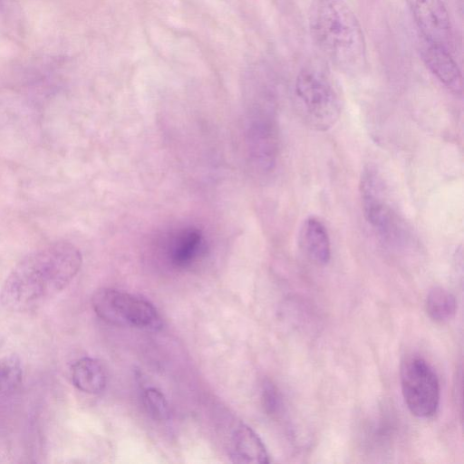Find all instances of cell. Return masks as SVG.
<instances>
[{"instance_id":"1","label":"cell","mask_w":464,"mask_h":464,"mask_svg":"<svg viewBox=\"0 0 464 464\" xmlns=\"http://www.w3.org/2000/svg\"><path fill=\"white\" fill-rule=\"evenodd\" d=\"M82 262L80 250L65 241L27 254L5 280L0 294L2 304L18 313L39 308L70 284Z\"/></svg>"},{"instance_id":"2","label":"cell","mask_w":464,"mask_h":464,"mask_svg":"<svg viewBox=\"0 0 464 464\" xmlns=\"http://www.w3.org/2000/svg\"><path fill=\"white\" fill-rule=\"evenodd\" d=\"M310 36L336 68L355 72L366 63V43L359 20L344 0H311Z\"/></svg>"},{"instance_id":"3","label":"cell","mask_w":464,"mask_h":464,"mask_svg":"<svg viewBox=\"0 0 464 464\" xmlns=\"http://www.w3.org/2000/svg\"><path fill=\"white\" fill-rule=\"evenodd\" d=\"M95 314L103 321L146 331H158L162 326L156 307L148 300L114 288L98 289L92 297Z\"/></svg>"},{"instance_id":"4","label":"cell","mask_w":464,"mask_h":464,"mask_svg":"<svg viewBox=\"0 0 464 464\" xmlns=\"http://www.w3.org/2000/svg\"><path fill=\"white\" fill-rule=\"evenodd\" d=\"M295 95L304 119L312 127L325 130L338 120V95L327 75L321 70L303 68L295 79Z\"/></svg>"},{"instance_id":"5","label":"cell","mask_w":464,"mask_h":464,"mask_svg":"<svg viewBox=\"0 0 464 464\" xmlns=\"http://www.w3.org/2000/svg\"><path fill=\"white\" fill-rule=\"evenodd\" d=\"M401 387L404 402L418 418L433 417L440 405V388L438 375L425 359L406 357L401 365Z\"/></svg>"},{"instance_id":"6","label":"cell","mask_w":464,"mask_h":464,"mask_svg":"<svg viewBox=\"0 0 464 464\" xmlns=\"http://www.w3.org/2000/svg\"><path fill=\"white\" fill-rule=\"evenodd\" d=\"M386 192L379 172L372 167L365 168L360 179V195L365 219L382 238L388 242H399L403 238L404 230L388 201Z\"/></svg>"},{"instance_id":"7","label":"cell","mask_w":464,"mask_h":464,"mask_svg":"<svg viewBox=\"0 0 464 464\" xmlns=\"http://www.w3.org/2000/svg\"><path fill=\"white\" fill-rule=\"evenodd\" d=\"M249 151L261 171L274 169L278 153V134L275 119L267 109L257 108L249 119Z\"/></svg>"},{"instance_id":"8","label":"cell","mask_w":464,"mask_h":464,"mask_svg":"<svg viewBox=\"0 0 464 464\" xmlns=\"http://www.w3.org/2000/svg\"><path fill=\"white\" fill-rule=\"evenodd\" d=\"M420 32L428 42L450 48L452 32L450 19L442 0H406Z\"/></svg>"},{"instance_id":"9","label":"cell","mask_w":464,"mask_h":464,"mask_svg":"<svg viewBox=\"0 0 464 464\" xmlns=\"http://www.w3.org/2000/svg\"><path fill=\"white\" fill-rule=\"evenodd\" d=\"M419 45L421 59L428 70L450 92L460 94L462 74L450 48L421 38Z\"/></svg>"},{"instance_id":"10","label":"cell","mask_w":464,"mask_h":464,"mask_svg":"<svg viewBox=\"0 0 464 464\" xmlns=\"http://www.w3.org/2000/svg\"><path fill=\"white\" fill-rule=\"evenodd\" d=\"M230 455L237 463L267 464L270 457L256 432L248 425L240 423L231 438Z\"/></svg>"},{"instance_id":"11","label":"cell","mask_w":464,"mask_h":464,"mask_svg":"<svg viewBox=\"0 0 464 464\" xmlns=\"http://www.w3.org/2000/svg\"><path fill=\"white\" fill-rule=\"evenodd\" d=\"M300 246L315 265L324 266L331 259V241L324 223L314 217L306 218L300 231Z\"/></svg>"},{"instance_id":"12","label":"cell","mask_w":464,"mask_h":464,"mask_svg":"<svg viewBox=\"0 0 464 464\" xmlns=\"http://www.w3.org/2000/svg\"><path fill=\"white\" fill-rule=\"evenodd\" d=\"M204 250L201 232L193 227L184 228L170 237L168 255L177 267H187L195 262Z\"/></svg>"},{"instance_id":"13","label":"cell","mask_w":464,"mask_h":464,"mask_svg":"<svg viewBox=\"0 0 464 464\" xmlns=\"http://www.w3.org/2000/svg\"><path fill=\"white\" fill-rule=\"evenodd\" d=\"M73 385L81 392L89 394L102 392L107 383V375L102 362L92 357L77 360L71 368Z\"/></svg>"},{"instance_id":"14","label":"cell","mask_w":464,"mask_h":464,"mask_svg":"<svg viewBox=\"0 0 464 464\" xmlns=\"http://www.w3.org/2000/svg\"><path fill=\"white\" fill-rule=\"evenodd\" d=\"M428 316L435 323L444 324L451 320L457 311V302L453 294L440 286L431 288L425 300Z\"/></svg>"},{"instance_id":"15","label":"cell","mask_w":464,"mask_h":464,"mask_svg":"<svg viewBox=\"0 0 464 464\" xmlns=\"http://www.w3.org/2000/svg\"><path fill=\"white\" fill-rule=\"evenodd\" d=\"M23 371L20 361L15 356L0 359V395L14 392L22 382Z\"/></svg>"},{"instance_id":"16","label":"cell","mask_w":464,"mask_h":464,"mask_svg":"<svg viewBox=\"0 0 464 464\" xmlns=\"http://www.w3.org/2000/svg\"><path fill=\"white\" fill-rule=\"evenodd\" d=\"M143 404L147 412L157 420L169 417V407L164 394L156 388H148L143 392Z\"/></svg>"},{"instance_id":"17","label":"cell","mask_w":464,"mask_h":464,"mask_svg":"<svg viewBox=\"0 0 464 464\" xmlns=\"http://www.w3.org/2000/svg\"><path fill=\"white\" fill-rule=\"evenodd\" d=\"M261 402L265 411L270 416L277 415L282 409L279 391L270 380H265L262 383Z\"/></svg>"}]
</instances>
